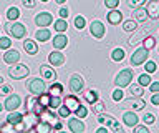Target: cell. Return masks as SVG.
Listing matches in <instances>:
<instances>
[{
  "label": "cell",
  "mask_w": 159,
  "mask_h": 133,
  "mask_svg": "<svg viewBox=\"0 0 159 133\" xmlns=\"http://www.w3.org/2000/svg\"><path fill=\"white\" fill-rule=\"evenodd\" d=\"M98 121L103 123V125H106L113 133H123V126L119 125V121H118L114 116L108 115V113H104V112L99 113V115H98Z\"/></svg>",
  "instance_id": "cell-1"
},
{
  "label": "cell",
  "mask_w": 159,
  "mask_h": 133,
  "mask_svg": "<svg viewBox=\"0 0 159 133\" xmlns=\"http://www.w3.org/2000/svg\"><path fill=\"white\" fill-rule=\"evenodd\" d=\"M5 30H7L8 35H12L13 38H17V40H22V38H25V35H27V27L20 22H13V23L8 22L7 25H5Z\"/></svg>",
  "instance_id": "cell-2"
},
{
  "label": "cell",
  "mask_w": 159,
  "mask_h": 133,
  "mask_svg": "<svg viewBox=\"0 0 159 133\" xmlns=\"http://www.w3.org/2000/svg\"><path fill=\"white\" fill-rule=\"evenodd\" d=\"M30 73V68L23 63H13L12 67L8 68V77L13 78V80H22V78H27Z\"/></svg>",
  "instance_id": "cell-3"
},
{
  "label": "cell",
  "mask_w": 159,
  "mask_h": 133,
  "mask_svg": "<svg viewBox=\"0 0 159 133\" xmlns=\"http://www.w3.org/2000/svg\"><path fill=\"white\" fill-rule=\"evenodd\" d=\"M133 75L134 72L131 70V68H124V70H121L116 75V78H114V85L123 88V87H129V83H131L133 80Z\"/></svg>",
  "instance_id": "cell-4"
},
{
  "label": "cell",
  "mask_w": 159,
  "mask_h": 133,
  "mask_svg": "<svg viewBox=\"0 0 159 133\" xmlns=\"http://www.w3.org/2000/svg\"><path fill=\"white\" fill-rule=\"evenodd\" d=\"M27 90L32 93V95H40V93H43L45 90H47V83H45V80L42 78H30V80L27 82Z\"/></svg>",
  "instance_id": "cell-5"
},
{
  "label": "cell",
  "mask_w": 159,
  "mask_h": 133,
  "mask_svg": "<svg viewBox=\"0 0 159 133\" xmlns=\"http://www.w3.org/2000/svg\"><path fill=\"white\" fill-rule=\"evenodd\" d=\"M68 88L71 90L73 93H81L84 90V80L80 73H73L70 77V82H68Z\"/></svg>",
  "instance_id": "cell-6"
},
{
  "label": "cell",
  "mask_w": 159,
  "mask_h": 133,
  "mask_svg": "<svg viewBox=\"0 0 159 133\" xmlns=\"http://www.w3.org/2000/svg\"><path fill=\"white\" fill-rule=\"evenodd\" d=\"M148 57H149V50H148V48H144V47L138 48V50L131 55V65H133V67L143 65V63H146Z\"/></svg>",
  "instance_id": "cell-7"
},
{
  "label": "cell",
  "mask_w": 159,
  "mask_h": 133,
  "mask_svg": "<svg viewBox=\"0 0 159 133\" xmlns=\"http://www.w3.org/2000/svg\"><path fill=\"white\" fill-rule=\"evenodd\" d=\"M152 30H154V25H146L141 32H138L136 35H133L131 38H129V40H128V45H131V47H133V45H136V43L143 42L148 35H151V32H152Z\"/></svg>",
  "instance_id": "cell-8"
},
{
  "label": "cell",
  "mask_w": 159,
  "mask_h": 133,
  "mask_svg": "<svg viewBox=\"0 0 159 133\" xmlns=\"http://www.w3.org/2000/svg\"><path fill=\"white\" fill-rule=\"evenodd\" d=\"M123 105H124V108H131V110L138 112V110H143L146 107V102L143 100V97H131L128 100H124Z\"/></svg>",
  "instance_id": "cell-9"
},
{
  "label": "cell",
  "mask_w": 159,
  "mask_h": 133,
  "mask_svg": "<svg viewBox=\"0 0 159 133\" xmlns=\"http://www.w3.org/2000/svg\"><path fill=\"white\" fill-rule=\"evenodd\" d=\"M20 103H22V98H20L17 93H10V95H7V100H5L3 107H5V110L13 112V110H18Z\"/></svg>",
  "instance_id": "cell-10"
},
{
  "label": "cell",
  "mask_w": 159,
  "mask_h": 133,
  "mask_svg": "<svg viewBox=\"0 0 159 133\" xmlns=\"http://www.w3.org/2000/svg\"><path fill=\"white\" fill-rule=\"evenodd\" d=\"M104 32H106V27L103 25V22H99V20H93L91 22V25H89V33L94 37V38H103L104 37Z\"/></svg>",
  "instance_id": "cell-11"
},
{
  "label": "cell",
  "mask_w": 159,
  "mask_h": 133,
  "mask_svg": "<svg viewBox=\"0 0 159 133\" xmlns=\"http://www.w3.org/2000/svg\"><path fill=\"white\" fill-rule=\"evenodd\" d=\"M52 22H53V15L50 12H40V13H37V17H35V23H37L38 27H48Z\"/></svg>",
  "instance_id": "cell-12"
},
{
  "label": "cell",
  "mask_w": 159,
  "mask_h": 133,
  "mask_svg": "<svg viewBox=\"0 0 159 133\" xmlns=\"http://www.w3.org/2000/svg\"><path fill=\"white\" fill-rule=\"evenodd\" d=\"M68 128L73 133H83L84 130H86V126H84V123L81 121V118H78V116L70 118L68 120Z\"/></svg>",
  "instance_id": "cell-13"
},
{
  "label": "cell",
  "mask_w": 159,
  "mask_h": 133,
  "mask_svg": "<svg viewBox=\"0 0 159 133\" xmlns=\"http://www.w3.org/2000/svg\"><path fill=\"white\" fill-rule=\"evenodd\" d=\"M146 12H148L149 18L157 20L159 18V0H149L146 5Z\"/></svg>",
  "instance_id": "cell-14"
},
{
  "label": "cell",
  "mask_w": 159,
  "mask_h": 133,
  "mask_svg": "<svg viewBox=\"0 0 159 133\" xmlns=\"http://www.w3.org/2000/svg\"><path fill=\"white\" fill-rule=\"evenodd\" d=\"M65 55L60 50H55V52H52L48 55V62H50V65H53V67H61L63 63H65Z\"/></svg>",
  "instance_id": "cell-15"
},
{
  "label": "cell",
  "mask_w": 159,
  "mask_h": 133,
  "mask_svg": "<svg viewBox=\"0 0 159 133\" xmlns=\"http://www.w3.org/2000/svg\"><path fill=\"white\" fill-rule=\"evenodd\" d=\"M40 75H42L43 80H52V82L57 80V72L50 65H40Z\"/></svg>",
  "instance_id": "cell-16"
},
{
  "label": "cell",
  "mask_w": 159,
  "mask_h": 133,
  "mask_svg": "<svg viewBox=\"0 0 159 133\" xmlns=\"http://www.w3.org/2000/svg\"><path fill=\"white\" fill-rule=\"evenodd\" d=\"M20 60V53L18 50H12V48H7V52L3 53V62L8 63V65H13Z\"/></svg>",
  "instance_id": "cell-17"
},
{
  "label": "cell",
  "mask_w": 159,
  "mask_h": 133,
  "mask_svg": "<svg viewBox=\"0 0 159 133\" xmlns=\"http://www.w3.org/2000/svg\"><path fill=\"white\" fill-rule=\"evenodd\" d=\"M123 121H124V125H126V126L133 128L134 125H138L139 118H138L136 113L131 110V112H124V113H123Z\"/></svg>",
  "instance_id": "cell-18"
},
{
  "label": "cell",
  "mask_w": 159,
  "mask_h": 133,
  "mask_svg": "<svg viewBox=\"0 0 159 133\" xmlns=\"http://www.w3.org/2000/svg\"><path fill=\"white\" fill-rule=\"evenodd\" d=\"M53 130V126H52V123L50 121H45V120H40L37 125H35L30 131H38V133H50Z\"/></svg>",
  "instance_id": "cell-19"
},
{
  "label": "cell",
  "mask_w": 159,
  "mask_h": 133,
  "mask_svg": "<svg viewBox=\"0 0 159 133\" xmlns=\"http://www.w3.org/2000/svg\"><path fill=\"white\" fill-rule=\"evenodd\" d=\"M63 103H65V105H66V107H68V108H70V110H71V112H76V110H78V107L81 105L76 95H68V97H65Z\"/></svg>",
  "instance_id": "cell-20"
},
{
  "label": "cell",
  "mask_w": 159,
  "mask_h": 133,
  "mask_svg": "<svg viewBox=\"0 0 159 133\" xmlns=\"http://www.w3.org/2000/svg\"><path fill=\"white\" fill-rule=\"evenodd\" d=\"M38 118H40V120H45V121H52V120H57V113H55L53 112V108H43V110L42 112H40L38 113V115H37Z\"/></svg>",
  "instance_id": "cell-21"
},
{
  "label": "cell",
  "mask_w": 159,
  "mask_h": 133,
  "mask_svg": "<svg viewBox=\"0 0 159 133\" xmlns=\"http://www.w3.org/2000/svg\"><path fill=\"white\" fill-rule=\"evenodd\" d=\"M106 18L111 25H119V22H123V13L119 10H116V8H113V10L106 15Z\"/></svg>",
  "instance_id": "cell-22"
},
{
  "label": "cell",
  "mask_w": 159,
  "mask_h": 133,
  "mask_svg": "<svg viewBox=\"0 0 159 133\" xmlns=\"http://www.w3.org/2000/svg\"><path fill=\"white\" fill-rule=\"evenodd\" d=\"M68 45V38L66 35H63V33H58V35L53 37V47L57 48V50H61Z\"/></svg>",
  "instance_id": "cell-23"
},
{
  "label": "cell",
  "mask_w": 159,
  "mask_h": 133,
  "mask_svg": "<svg viewBox=\"0 0 159 133\" xmlns=\"http://www.w3.org/2000/svg\"><path fill=\"white\" fill-rule=\"evenodd\" d=\"M23 50L28 53V55H37L38 53V45L35 40H23Z\"/></svg>",
  "instance_id": "cell-24"
},
{
  "label": "cell",
  "mask_w": 159,
  "mask_h": 133,
  "mask_svg": "<svg viewBox=\"0 0 159 133\" xmlns=\"http://www.w3.org/2000/svg\"><path fill=\"white\" fill-rule=\"evenodd\" d=\"M133 18L136 22H146L149 15H148V12H146V8H143V7H138V8H134V12H133Z\"/></svg>",
  "instance_id": "cell-25"
},
{
  "label": "cell",
  "mask_w": 159,
  "mask_h": 133,
  "mask_svg": "<svg viewBox=\"0 0 159 133\" xmlns=\"http://www.w3.org/2000/svg\"><path fill=\"white\" fill-rule=\"evenodd\" d=\"M23 118H25V116L22 115V113H18L17 110H13V112H10V113H8V116H7V121H8V123H12V125L15 126V125H18V123L25 121Z\"/></svg>",
  "instance_id": "cell-26"
},
{
  "label": "cell",
  "mask_w": 159,
  "mask_h": 133,
  "mask_svg": "<svg viewBox=\"0 0 159 133\" xmlns=\"http://www.w3.org/2000/svg\"><path fill=\"white\" fill-rule=\"evenodd\" d=\"M50 37H52V33H50L48 28H40V30L35 32V40H40V42H48Z\"/></svg>",
  "instance_id": "cell-27"
},
{
  "label": "cell",
  "mask_w": 159,
  "mask_h": 133,
  "mask_svg": "<svg viewBox=\"0 0 159 133\" xmlns=\"http://www.w3.org/2000/svg\"><path fill=\"white\" fill-rule=\"evenodd\" d=\"M83 98H84V102L86 103H89V105H91V103H94L98 100V92L96 90H86V92H83Z\"/></svg>",
  "instance_id": "cell-28"
},
{
  "label": "cell",
  "mask_w": 159,
  "mask_h": 133,
  "mask_svg": "<svg viewBox=\"0 0 159 133\" xmlns=\"http://www.w3.org/2000/svg\"><path fill=\"white\" fill-rule=\"evenodd\" d=\"M91 110L94 115H99V113H103V112H106V103L104 102H99L96 100L94 103H91Z\"/></svg>",
  "instance_id": "cell-29"
},
{
  "label": "cell",
  "mask_w": 159,
  "mask_h": 133,
  "mask_svg": "<svg viewBox=\"0 0 159 133\" xmlns=\"http://www.w3.org/2000/svg\"><path fill=\"white\" fill-rule=\"evenodd\" d=\"M129 93H131V97H143V93H144V90H143V85H136V83H129Z\"/></svg>",
  "instance_id": "cell-30"
},
{
  "label": "cell",
  "mask_w": 159,
  "mask_h": 133,
  "mask_svg": "<svg viewBox=\"0 0 159 133\" xmlns=\"http://www.w3.org/2000/svg\"><path fill=\"white\" fill-rule=\"evenodd\" d=\"M48 92L52 93V95H61L63 93V85L58 82H52V85L48 87Z\"/></svg>",
  "instance_id": "cell-31"
},
{
  "label": "cell",
  "mask_w": 159,
  "mask_h": 133,
  "mask_svg": "<svg viewBox=\"0 0 159 133\" xmlns=\"http://www.w3.org/2000/svg\"><path fill=\"white\" fill-rule=\"evenodd\" d=\"M136 28H138V23H136V20H134V18L123 22V30H124V32H136Z\"/></svg>",
  "instance_id": "cell-32"
},
{
  "label": "cell",
  "mask_w": 159,
  "mask_h": 133,
  "mask_svg": "<svg viewBox=\"0 0 159 133\" xmlns=\"http://www.w3.org/2000/svg\"><path fill=\"white\" fill-rule=\"evenodd\" d=\"M55 30H57L58 33H63V32H66V28H68V23H66V18H60V20L55 22Z\"/></svg>",
  "instance_id": "cell-33"
},
{
  "label": "cell",
  "mask_w": 159,
  "mask_h": 133,
  "mask_svg": "<svg viewBox=\"0 0 159 133\" xmlns=\"http://www.w3.org/2000/svg\"><path fill=\"white\" fill-rule=\"evenodd\" d=\"M18 17H20V10H18L17 7H10L8 10H7V18H8L10 22H15Z\"/></svg>",
  "instance_id": "cell-34"
},
{
  "label": "cell",
  "mask_w": 159,
  "mask_h": 133,
  "mask_svg": "<svg viewBox=\"0 0 159 133\" xmlns=\"http://www.w3.org/2000/svg\"><path fill=\"white\" fill-rule=\"evenodd\" d=\"M143 47H144V48H148V50L154 48V47H156V38H154L152 35H148V37L143 40Z\"/></svg>",
  "instance_id": "cell-35"
},
{
  "label": "cell",
  "mask_w": 159,
  "mask_h": 133,
  "mask_svg": "<svg viewBox=\"0 0 159 133\" xmlns=\"http://www.w3.org/2000/svg\"><path fill=\"white\" fill-rule=\"evenodd\" d=\"M151 80H152V78L149 77V73L146 72V73H143V75H139V78H138V83H139V85H143V87H149V83H151Z\"/></svg>",
  "instance_id": "cell-36"
},
{
  "label": "cell",
  "mask_w": 159,
  "mask_h": 133,
  "mask_svg": "<svg viewBox=\"0 0 159 133\" xmlns=\"http://www.w3.org/2000/svg\"><path fill=\"white\" fill-rule=\"evenodd\" d=\"M111 58L114 62H121L124 58V50H123V48H114L113 53H111Z\"/></svg>",
  "instance_id": "cell-37"
},
{
  "label": "cell",
  "mask_w": 159,
  "mask_h": 133,
  "mask_svg": "<svg viewBox=\"0 0 159 133\" xmlns=\"http://www.w3.org/2000/svg\"><path fill=\"white\" fill-rule=\"evenodd\" d=\"M70 113H71V110H70V108L65 105V103H63V107H61V105L58 107V116L66 118V116H70Z\"/></svg>",
  "instance_id": "cell-38"
},
{
  "label": "cell",
  "mask_w": 159,
  "mask_h": 133,
  "mask_svg": "<svg viewBox=\"0 0 159 133\" xmlns=\"http://www.w3.org/2000/svg\"><path fill=\"white\" fill-rule=\"evenodd\" d=\"M84 25H86V20H84V17L78 15L76 18H75V27H76L78 30H83V28H84Z\"/></svg>",
  "instance_id": "cell-39"
},
{
  "label": "cell",
  "mask_w": 159,
  "mask_h": 133,
  "mask_svg": "<svg viewBox=\"0 0 159 133\" xmlns=\"http://www.w3.org/2000/svg\"><path fill=\"white\" fill-rule=\"evenodd\" d=\"M10 93H13L12 85H0V97H7Z\"/></svg>",
  "instance_id": "cell-40"
},
{
  "label": "cell",
  "mask_w": 159,
  "mask_h": 133,
  "mask_svg": "<svg viewBox=\"0 0 159 133\" xmlns=\"http://www.w3.org/2000/svg\"><path fill=\"white\" fill-rule=\"evenodd\" d=\"M10 45H12V40H10L8 37H0V48H2V50L10 48Z\"/></svg>",
  "instance_id": "cell-41"
},
{
  "label": "cell",
  "mask_w": 159,
  "mask_h": 133,
  "mask_svg": "<svg viewBox=\"0 0 159 133\" xmlns=\"http://www.w3.org/2000/svg\"><path fill=\"white\" fill-rule=\"evenodd\" d=\"M144 3H146V0H128V7H131V8L143 7Z\"/></svg>",
  "instance_id": "cell-42"
},
{
  "label": "cell",
  "mask_w": 159,
  "mask_h": 133,
  "mask_svg": "<svg viewBox=\"0 0 159 133\" xmlns=\"http://www.w3.org/2000/svg\"><path fill=\"white\" fill-rule=\"evenodd\" d=\"M61 105V100H60V95H52V102H50V108H58Z\"/></svg>",
  "instance_id": "cell-43"
},
{
  "label": "cell",
  "mask_w": 159,
  "mask_h": 133,
  "mask_svg": "<svg viewBox=\"0 0 159 133\" xmlns=\"http://www.w3.org/2000/svg\"><path fill=\"white\" fill-rule=\"evenodd\" d=\"M118 5H119V0H104V7L109 8V10L118 8Z\"/></svg>",
  "instance_id": "cell-44"
},
{
  "label": "cell",
  "mask_w": 159,
  "mask_h": 133,
  "mask_svg": "<svg viewBox=\"0 0 159 133\" xmlns=\"http://www.w3.org/2000/svg\"><path fill=\"white\" fill-rule=\"evenodd\" d=\"M111 98H113L114 102H121V100H123V90H121V88L118 87L116 90L113 92V95H111Z\"/></svg>",
  "instance_id": "cell-45"
},
{
  "label": "cell",
  "mask_w": 159,
  "mask_h": 133,
  "mask_svg": "<svg viewBox=\"0 0 159 133\" xmlns=\"http://www.w3.org/2000/svg\"><path fill=\"white\" fill-rule=\"evenodd\" d=\"M144 68H146L148 73H154V72H156V68H157V65L154 62H151V60H146V67H144Z\"/></svg>",
  "instance_id": "cell-46"
},
{
  "label": "cell",
  "mask_w": 159,
  "mask_h": 133,
  "mask_svg": "<svg viewBox=\"0 0 159 133\" xmlns=\"http://www.w3.org/2000/svg\"><path fill=\"white\" fill-rule=\"evenodd\" d=\"M75 113H76V116H78V118H84V116L88 115V110H86V107L80 105V107H78V110L75 112Z\"/></svg>",
  "instance_id": "cell-47"
},
{
  "label": "cell",
  "mask_w": 159,
  "mask_h": 133,
  "mask_svg": "<svg viewBox=\"0 0 159 133\" xmlns=\"http://www.w3.org/2000/svg\"><path fill=\"white\" fill-rule=\"evenodd\" d=\"M143 121L146 123V125H151V123L156 121V118H154L152 113H144V116H143Z\"/></svg>",
  "instance_id": "cell-48"
},
{
  "label": "cell",
  "mask_w": 159,
  "mask_h": 133,
  "mask_svg": "<svg viewBox=\"0 0 159 133\" xmlns=\"http://www.w3.org/2000/svg\"><path fill=\"white\" fill-rule=\"evenodd\" d=\"M133 131H134V133H149V130H148L146 125H134V126H133Z\"/></svg>",
  "instance_id": "cell-49"
},
{
  "label": "cell",
  "mask_w": 159,
  "mask_h": 133,
  "mask_svg": "<svg viewBox=\"0 0 159 133\" xmlns=\"http://www.w3.org/2000/svg\"><path fill=\"white\" fill-rule=\"evenodd\" d=\"M2 131H15V126L12 125V123H3V125H0V133Z\"/></svg>",
  "instance_id": "cell-50"
},
{
  "label": "cell",
  "mask_w": 159,
  "mask_h": 133,
  "mask_svg": "<svg viewBox=\"0 0 159 133\" xmlns=\"http://www.w3.org/2000/svg\"><path fill=\"white\" fill-rule=\"evenodd\" d=\"M149 90H151V93L159 92V82H151L149 83Z\"/></svg>",
  "instance_id": "cell-51"
},
{
  "label": "cell",
  "mask_w": 159,
  "mask_h": 133,
  "mask_svg": "<svg viewBox=\"0 0 159 133\" xmlns=\"http://www.w3.org/2000/svg\"><path fill=\"white\" fill-rule=\"evenodd\" d=\"M22 3H23V7H27V8H33L35 5H37L35 0H22Z\"/></svg>",
  "instance_id": "cell-52"
},
{
  "label": "cell",
  "mask_w": 159,
  "mask_h": 133,
  "mask_svg": "<svg viewBox=\"0 0 159 133\" xmlns=\"http://www.w3.org/2000/svg\"><path fill=\"white\" fill-rule=\"evenodd\" d=\"M151 103H152V105H156V107H159V92L152 93V97H151Z\"/></svg>",
  "instance_id": "cell-53"
},
{
  "label": "cell",
  "mask_w": 159,
  "mask_h": 133,
  "mask_svg": "<svg viewBox=\"0 0 159 133\" xmlns=\"http://www.w3.org/2000/svg\"><path fill=\"white\" fill-rule=\"evenodd\" d=\"M58 15H60V18H68V8H60V12H58Z\"/></svg>",
  "instance_id": "cell-54"
},
{
  "label": "cell",
  "mask_w": 159,
  "mask_h": 133,
  "mask_svg": "<svg viewBox=\"0 0 159 133\" xmlns=\"http://www.w3.org/2000/svg\"><path fill=\"white\" fill-rule=\"evenodd\" d=\"M61 128H63V123H61V121H57V123L53 125V130H57V131H60Z\"/></svg>",
  "instance_id": "cell-55"
},
{
  "label": "cell",
  "mask_w": 159,
  "mask_h": 133,
  "mask_svg": "<svg viewBox=\"0 0 159 133\" xmlns=\"http://www.w3.org/2000/svg\"><path fill=\"white\" fill-rule=\"evenodd\" d=\"M96 133H108V126L104 128V126H99L98 130H96Z\"/></svg>",
  "instance_id": "cell-56"
},
{
  "label": "cell",
  "mask_w": 159,
  "mask_h": 133,
  "mask_svg": "<svg viewBox=\"0 0 159 133\" xmlns=\"http://www.w3.org/2000/svg\"><path fill=\"white\" fill-rule=\"evenodd\" d=\"M55 2H57V3H60V5H61V3H65V2H66V0H55Z\"/></svg>",
  "instance_id": "cell-57"
},
{
  "label": "cell",
  "mask_w": 159,
  "mask_h": 133,
  "mask_svg": "<svg viewBox=\"0 0 159 133\" xmlns=\"http://www.w3.org/2000/svg\"><path fill=\"white\" fill-rule=\"evenodd\" d=\"M3 108H5V107H3V103H0V112H2Z\"/></svg>",
  "instance_id": "cell-58"
},
{
  "label": "cell",
  "mask_w": 159,
  "mask_h": 133,
  "mask_svg": "<svg viewBox=\"0 0 159 133\" xmlns=\"http://www.w3.org/2000/svg\"><path fill=\"white\" fill-rule=\"evenodd\" d=\"M40 2H48V0H40Z\"/></svg>",
  "instance_id": "cell-59"
},
{
  "label": "cell",
  "mask_w": 159,
  "mask_h": 133,
  "mask_svg": "<svg viewBox=\"0 0 159 133\" xmlns=\"http://www.w3.org/2000/svg\"><path fill=\"white\" fill-rule=\"evenodd\" d=\"M2 80H3V78H2V77H0V83H2Z\"/></svg>",
  "instance_id": "cell-60"
},
{
  "label": "cell",
  "mask_w": 159,
  "mask_h": 133,
  "mask_svg": "<svg viewBox=\"0 0 159 133\" xmlns=\"http://www.w3.org/2000/svg\"><path fill=\"white\" fill-rule=\"evenodd\" d=\"M157 50H159V48H157Z\"/></svg>",
  "instance_id": "cell-61"
}]
</instances>
